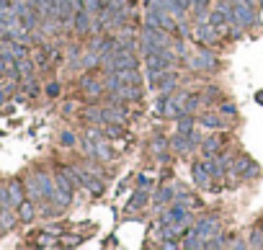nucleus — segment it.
<instances>
[{"label":"nucleus","instance_id":"nucleus-1","mask_svg":"<svg viewBox=\"0 0 263 250\" xmlns=\"http://www.w3.org/2000/svg\"><path fill=\"white\" fill-rule=\"evenodd\" d=\"M232 13H235V24H240L243 29H253L258 24L255 3H250V0H240V3H235L232 6Z\"/></svg>","mask_w":263,"mask_h":250},{"label":"nucleus","instance_id":"nucleus-9","mask_svg":"<svg viewBox=\"0 0 263 250\" xmlns=\"http://www.w3.org/2000/svg\"><path fill=\"white\" fill-rule=\"evenodd\" d=\"M78 170H80V183L91 191L93 196H101L103 194V180H101V175H93V173H88L83 168H78Z\"/></svg>","mask_w":263,"mask_h":250},{"label":"nucleus","instance_id":"nucleus-12","mask_svg":"<svg viewBox=\"0 0 263 250\" xmlns=\"http://www.w3.org/2000/svg\"><path fill=\"white\" fill-rule=\"evenodd\" d=\"M222 147H225V137H207L204 142H202V152H204V157H212V155H219L222 152Z\"/></svg>","mask_w":263,"mask_h":250},{"label":"nucleus","instance_id":"nucleus-10","mask_svg":"<svg viewBox=\"0 0 263 250\" xmlns=\"http://www.w3.org/2000/svg\"><path fill=\"white\" fill-rule=\"evenodd\" d=\"M83 121L88 124V127H106L108 121H106V116H103V108H98V106H88V108H83Z\"/></svg>","mask_w":263,"mask_h":250},{"label":"nucleus","instance_id":"nucleus-35","mask_svg":"<svg viewBox=\"0 0 263 250\" xmlns=\"http://www.w3.org/2000/svg\"><path fill=\"white\" fill-rule=\"evenodd\" d=\"M75 108H78V103H73V101H70V103H64V113H73Z\"/></svg>","mask_w":263,"mask_h":250},{"label":"nucleus","instance_id":"nucleus-32","mask_svg":"<svg viewBox=\"0 0 263 250\" xmlns=\"http://www.w3.org/2000/svg\"><path fill=\"white\" fill-rule=\"evenodd\" d=\"M62 145H64V147H73V145H75V134H73V132H64V134H62Z\"/></svg>","mask_w":263,"mask_h":250},{"label":"nucleus","instance_id":"nucleus-4","mask_svg":"<svg viewBox=\"0 0 263 250\" xmlns=\"http://www.w3.org/2000/svg\"><path fill=\"white\" fill-rule=\"evenodd\" d=\"M158 111H160V116H163V119H178L181 113H183L181 103L175 101V96H173V93L160 96V101H158Z\"/></svg>","mask_w":263,"mask_h":250},{"label":"nucleus","instance_id":"nucleus-36","mask_svg":"<svg viewBox=\"0 0 263 250\" xmlns=\"http://www.w3.org/2000/svg\"><path fill=\"white\" fill-rule=\"evenodd\" d=\"M255 101H258V103H263V90H260V93L255 96Z\"/></svg>","mask_w":263,"mask_h":250},{"label":"nucleus","instance_id":"nucleus-5","mask_svg":"<svg viewBox=\"0 0 263 250\" xmlns=\"http://www.w3.org/2000/svg\"><path fill=\"white\" fill-rule=\"evenodd\" d=\"M193 230L199 232V237L207 242V240H212L214 235H219V217H204V219H199L193 224Z\"/></svg>","mask_w":263,"mask_h":250},{"label":"nucleus","instance_id":"nucleus-33","mask_svg":"<svg viewBox=\"0 0 263 250\" xmlns=\"http://www.w3.org/2000/svg\"><path fill=\"white\" fill-rule=\"evenodd\" d=\"M47 96H52V98L59 96V83H49V85H47Z\"/></svg>","mask_w":263,"mask_h":250},{"label":"nucleus","instance_id":"nucleus-37","mask_svg":"<svg viewBox=\"0 0 263 250\" xmlns=\"http://www.w3.org/2000/svg\"><path fill=\"white\" fill-rule=\"evenodd\" d=\"M108 3H111V0H101V6H108Z\"/></svg>","mask_w":263,"mask_h":250},{"label":"nucleus","instance_id":"nucleus-34","mask_svg":"<svg viewBox=\"0 0 263 250\" xmlns=\"http://www.w3.org/2000/svg\"><path fill=\"white\" fill-rule=\"evenodd\" d=\"M245 240H227V247H245Z\"/></svg>","mask_w":263,"mask_h":250},{"label":"nucleus","instance_id":"nucleus-23","mask_svg":"<svg viewBox=\"0 0 263 250\" xmlns=\"http://www.w3.org/2000/svg\"><path fill=\"white\" fill-rule=\"evenodd\" d=\"M116 75H119L121 83H126V85H137V83H142V75L137 73V67H124V70H116Z\"/></svg>","mask_w":263,"mask_h":250},{"label":"nucleus","instance_id":"nucleus-15","mask_svg":"<svg viewBox=\"0 0 263 250\" xmlns=\"http://www.w3.org/2000/svg\"><path fill=\"white\" fill-rule=\"evenodd\" d=\"M8 191H11V199H13V207H18V204L26 199V186H24V180H18V178L8 180Z\"/></svg>","mask_w":263,"mask_h":250},{"label":"nucleus","instance_id":"nucleus-18","mask_svg":"<svg viewBox=\"0 0 263 250\" xmlns=\"http://www.w3.org/2000/svg\"><path fill=\"white\" fill-rule=\"evenodd\" d=\"M116 93H121V98H124V103L126 101H140L145 93H142V83H137V85H121L119 90H116Z\"/></svg>","mask_w":263,"mask_h":250},{"label":"nucleus","instance_id":"nucleus-7","mask_svg":"<svg viewBox=\"0 0 263 250\" xmlns=\"http://www.w3.org/2000/svg\"><path fill=\"white\" fill-rule=\"evenodd\" d=\"M191 173H193V180H196V186H199V189H207V191L214 189V183H212V173H209V168H207L204 160H196L193 168H191Z\"/></svg>","mask_w":263,"mask_h":250},{"label":"nucleus","instance_id":"nucleus-6","mask_svg":"<svg viewBox=\"0 0 263 250\" xmlns=\"http://www.w3.org/2000/svg\"><path fill=\"white\" fill-rule=\"evenodd\" d=\"M103 116H106L108 124H121V127H126L129 111L124 108V103H108V106L103 108Z\"/></svg>","mask_w":263,"mask_h":250},{"label":"nucleus","instance_id":"nucleus-8","mask_svg":"<svg viewBox=\"0 0 263 250\" xmlns=\"http://www.w3.org/2000/svg\"><path fill=\"white\" fill-rule=\"evenodd\" d=\"M80 88L85 90V96H88V101H96L103 90H106V83H101V80H96L93 75H83L80 78Z\"/></svg>","mask_w":263,"mask_h":250},{"label":"nucleus","instance_id":"nucleus-20","mask_svg":"<svg viewBox=\"0 0 263 250\" xmlns=\"http://www.w3.org/2000/svg\"><path fill=\"white\" fill-rule=\"evenodd\" d=\"M170 147H173L175 152H188V150L193 147V140H191V134H183V132H178V134H175V137H173Z\"/></svg>","mask_w":263,"mask_h":250},{"label":"nucleus","instance_id":"nucleus-24","mask_svg":"<svg viewBox=\"0 0 263 250\" xmlns=\"http://www.w3.org/2000/svg\"><path fill=\"white\" fill-rule=\"evenodd\" d=\"M26 196L29 199H41V201H47L44 199V191H41V186H39V178L36 175H31V178H26Z\"/></svg>","mask_w":263,"mask_h":250},{"label":"nucleus","instance_id":"nucleus-28","mask_svg":"<svg viewBox=\"0 0 263 250\" xmlns=\"http://www.w3.org/2000/svg\"><path fill=\"white\" fill-rule=\"evenodd\" d=\"M193 113H181L178 116V132H183V134H188V132H193Z\"/></svg>","mask_w":263,"mask_h":250},{"label":"nucleus","instance_id":"nucleus-17","mask_svg":"<svg viewBox=\"0 0 263 250\" xmlns=\"http://www.w3.org/2000/svg\"><path fill=\"white\" fill-rule=\"evenodd\" d=\"M199 124L207 127V129H222V127H225L222 116H219V113H214V111H204V113H199Z\"/></svg>","mask_w":263,"mask_h":250},{"label":"nucleus","instance_id":"nucleus-30","mask_svg":"<svg viewBox=\"0 0 263 250\" xmlns=\"http://www.w3.org/2000/svg\"><path fill=\"white\" fill-rule=\"evenodd\" d=\"M152 180H155V173H150V170H147V173L140 175V186H142V189H150V186H152Z\"/></svg>","mask_w":263,"mask_h":250},{"label":"nucleus","instance_id":"nucleus-14","mask_svg":"<svg viewBox=\"0 0 263 250\" xmlns=\"http://www.w3.org/2000/svg\"><path fill=\"white\" fill-rule=\"evenodd\" d=\"M175 85H178V75H175V73H170V70H165V73L160 75V80H158V90H160L163 96L173 93V90H175Z\"/></svg>","mask_w":263,"mask_h":250},{"label":"nucleus","instance_id":"nucleus-25","mask_svg":"<svg viewBox=\"0 0 263 250\" xmlns=\"http://www.w3.org/2000/svg\"><path fill=\"white\" fill-rule=\"evenodd\" d=\"M173 199H175V191L170 186H160L155 191V196H152V201H155V204H173Z\"/></svg>","mask_w":263,"mask_h":250},{"label":"nucleus","instance_id":"nucleus-13","mask_svg":"<svg viewBox=\"0 0 263 250\" xmlns=\"http://www.w3.org/2000/svg\"><path fill=\"white\" fill-rule=\"evenodd\" d=\"M150 150H152V155H155L160 163H168V160H170V152H168V140H165V137H155V140L150 142Z\"/></svg>","mask_w":263,"mask_h":250},{"label":"nucleus","instance_id":"nucleus-31","mask_svg":"<svg viewBox=\"0 0 263 250\" xmlns=\"http://www.w3.org/2000/svg\"><path fill=\"white\" fill-rule=\"evenodd\" d=\"M219 111L227 113V116H235V103H230V101L225 103V101H222V103H219Z\"/></svg>","mask_w":263,"mask_h":250},{"label":"nucleus","instance_id":"nucleus-16","mask_svg":"<svg viewBox=\"0 0 263 250\" xmlns=\"http://www.w3.org/2000/svg\"><path fill=\"white\" fill-rule=\"evenodd\" d=\"M147 201H150V194H147V189L140 186L135 194H132V201L126 204V212H137V209H142Z\"/></svg>","mask_w":263,"mask_h":250},{"label":"nucleus","instance_id":"nucleus-2","mask_svg":"<svg viewBox=\"0 0 263 250\" xmlns=\"http://www.w3.org/2000/svg\"><path fill=\"white\" fill-rule=\"evenodd\" d=\"M191 36L199 41L202 47H212V44H217L219 39H222V36L217 34V29L209 24V21H196V26H193V34H191Z\"/></svg>","mask_w":263,"mask_h":250},{"label":"nucleus","instance_id":"nucleus-3","mask_svg":"<svg viewBox=\"0 0 263 250\" xmlns=\"http://www.w3.org/2000/svg\"><path fill=\"white\" fill-rule=\"evenodd\" d=\"M230 170H235L237 175H245V178H258V173H260V168L250 160L248 155H237V157H232Z\"/></svg>","mask_w":263,"mask_h":250},{"label":"nucleus","instance_id":"nucleus-11","mask_svg":"<svg viewBox=\"0 0 263 250\" xmlns=\"http://www.w3.org/2000/svg\"><path fill=\"white\" fill-rule=\"evenodd\" d=\"M191 67H193V70H214L217 57L209 52V47H204L199 54H196V59H191Z\"/></svg>","mask_w":263,"mask_h":250},{"label":"nucleus","instance_id":"nucleus-19","mask_svg":"<svg viewBox=\"0 0 263 250\" xmlns=\"http://www.w3.org/2000/svg\"><path fill=\"white\" fill-rule=\"evenodd\" d=\"M73 26H75L80 34H88V31H91V13H88L85 8H83V11H75Z\"/></svg>","mask_w":263,"mask_h":250},{"label":"nucleus","instance_id":"nucleus-21","mask_svg":"<svg viewBox=\"0 0 263 250\" xmlns=\"http://www.w3.org/2000/svg\"><path fill=\"white\" fill-rule=\"evenodd\" d=\"M16 62H18V75H21V80H29V78H34L36 65H34L31 54H29V57H21V59H16Z\"/></svg>","mask_w":263,"mask_h":250},{"label":"nucleus","instance_id":"nucleus-27","mask_svg":"<svg viewBox=\"0 0 263 250\" xmlns=\"http://www.w3.org/2000/svg\"><path fill=\"white\" fill-rule=\"evenodd\" d=\"M49 52H52V49H47V47H36V49L31 52L34 65H36V67H47V65H49Z\"/></svg>","mask_w":263,"mask_h":250},{"label":"nucleus","instance_id":"nucleus-26","mask_svg":"<svg viewBox=\"0 0 263 250\" xmlns=\"http://www.w3.org/2000/svg\"><path fill=\"white\" fill-rule=\"evenodd\" d=\"M16 222H18V212L13 214L11 207H3V209H0V227H3V230H11Z\"/></svg>","mask_w":263,"mask_h":250},{"label":"nucleus","instance_id":"nucleus-29","mask_svg":"<svg viewBox=\"0 0 263 250\" xmlns=\"http://www.w3.org/2000/svg\"><path fill=\"white\" fill-rule=\"evenodd\" d=\"M0 207H13V199H11L8 186H0Z\"/></svg>","mask_w":263,"mask_h":250},{"label":"nucleus","instance_id":"nucleus-22","mask_svg":"<svg viewBox=\"0 0 263 250\" xmlns=\"http://www.w3.org/2000/svg\"><path fill=\"white\" fill-rule=\"evenodd\" d=\"M16 212H18V219H21V222H31V219L36 217V207H34L31 201H26V199L16 207Z\"/></svg>","mask_w":263,"mask_h":250}]
</instances>
